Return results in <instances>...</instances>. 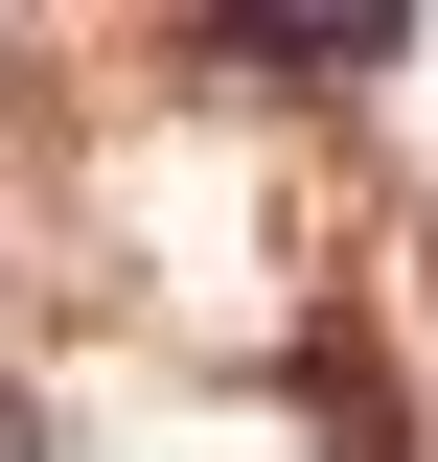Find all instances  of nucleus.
I'll return each mask as SVG.
<instances>
[{
  "instance_id": "obj_1",
  "label": "nucleus",
  "mask_w": 438,
  "mask_h": 462,
  "mask_svg": "<svg viewBox=\"0 0 438 462\" xmlns=\"http://www.w3.org/2000/svg\"><path fill=\"white\" fill-rule=\"evenodd\" d=\"M208 69H231V93H392L415 23H208Z\"/></svg>"
},
{
  "instance_id": "obj_2",
  "label": "nucleus",
  "mask_w": 438,
  "mask_h": 462,
  "mask_svg": "<svg viewBox=\"0 0 438 462\" xmlns=\"http://www.w3.org/2000/svg\"><path fill=\"white\" fill-rule=\"evenodd\" d=\"M0 462H47V393H23V370H0Z\"/></svg>"
}]
</instances>
